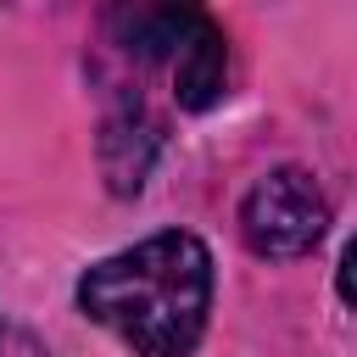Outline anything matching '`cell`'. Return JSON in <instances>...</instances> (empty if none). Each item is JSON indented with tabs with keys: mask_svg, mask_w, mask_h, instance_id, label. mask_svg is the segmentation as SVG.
Wrapping results in <instances>:
<instances>
[{
	"mask_svg": "<svg viewBox=\"0 0 357 357\" xmlns=\"http://www.w3.org/2000/svg\"><path fill=\"white\" fill-rule=\"evenodd\" d=\"M78 307L134 357H190L212 312V251L184 229H162L84 268Z\"/></svg>",
	"mask_w": 357,
	"mask_h": 357,
	"instance_id": "cell-1",
	"label": "cell"
},
{
	"mask_svg": "<svg viewBox=\"0 0 357 357\" xmlns=\"http://www.w3.org/2000/svg\"><path fill=\"white\" fill-rule=\"evenodd\" d=\"M106 28L139 61L167 67L184 112H206L223 100L229 50H223V28L206 11H195V6H117L106 17Z\"/></svg>",
	"mask_w": 357,
	"mask_h": 357,
	"instance_id": "cell-2",
	"label": "cell"
},
{
	"mask_svg": "<svg viewBox=\"0 0 357 357\" xmlns=\"http://www.w3.org/2000/svg\"><path fill=\"white\" fill-rule=\"evenodd\" d=\"M324 229H329V201L307 167H273L240 201V234L257 257H301L324 240Z\"/></svg>",
	"mask_w": 357,
	"mask_h": 357,
	"instance_id": "cell-3",
	"label": "cell"
},
{
	"mask_svg": "<svg viewBox=\"0 0 357 357\" xmlns=\"http://www.w3.org/2000/svg\"><path fill=\"white\" fill-rule=\"evenodd\" d=\"M156 151H162V123L145 112L139 95H123L100 128V173H106L112 195H139Z\"/></svg>",
	"mask_w": 357,
	"mask_h": 357,
	"instance_id": "cell-4",
	"label": "cell"
},
{
	"mask_svg": "<svg viewBox=\"0 0 357 357\" xmlns=\"http://www.w3.org/2000/svg\"><path fill=\"white\" fill-rule=\"evenodd\" d=\"M0 357H45V351H39L33 335H6L0 329Z\"/></svg>",
	"mask_w": 357,
	"mask_h": 357,
	"instance_id": "cell-5",
	"label": "cell"
}]
</instances>
